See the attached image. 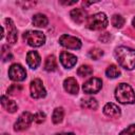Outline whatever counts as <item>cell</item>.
<instances>
[{"mask_svg": "<svg viewBox=\"0 0 135 135\" xmlns=\"http://www.w3.org/2000/svg\"><path fill=\"white\" fill-rule=\"evenodd\" d=\"M115 58L118 64L126 70L135 68V50L128 46H118L114 51Z\"/></svg>", "mask_w": 135, "mask_h": 135, "instance_id": "1", "label": "cell"}, {"mask_svg": "<svg viewBox=\"0 0 135 135\" xmlns=\"http://www.w3.org/2000/svg\"><path fill=\"white\" fill-rule=\"evenodd\" d=\"M115 98L123 104H132L135 102V93L128 83H119L115 89Z\"/></svg>", "mask_w": 135, "mask_h": 135, "instance_id": "2", "label": "cell"}, {"mask_svg": "<svg viewBox=\"0 0 135 135\" xmlns=\"http://www.w3.org/2000/svg\"><path fill=\"white\" fill-rule=\"evenodd\" d=\"M109 19L104 13H96L86 19V27L92 31L103 30L108 26Z\"/></svg>", "mask_w": 135, "mask_h": 135, "instance_id": "3", "label": "cell"}, {"mask_svg": "<svg viewBox=\"0 0 135 135\" xmlns=\"http://www.w3.org/2000/svg\"><path fill=\"white\" fill-rule=\"evenodd\" d=\"M23 40L33 47H39L44 44L45 36L40 31H27L23 34Z\"/></svg>", "mask_w": 135, "mask_h": 135, "instance_id": "4", "label": "cell"}, {"mask_svg": "<svg viewBox=\"0 0 135 135\" xmlns=\"http://www.w3.org/2000/svg\"><path fill=\"white\" fill-rule=\"evenodd\" d=\"M59 43L62 46L70 49V50H79L82 45L81 40L79 38L71 36V35H66V34H63L59 37Z\"/></svg>", "mask_w": 135, "mask_h": 135, "instance_id": "5", "label": "cell"}, {"mask_svg": "<svg viewBox=\"0 0 135 135\" xmlns=\"http://www.w3.org/2000/svg\"><path fill=\"white\" fill-rule=\"evenodd\" d=\"M34 120V115L30 112H23L17 119V121L14 124V130L15 131H23L25 129H27L31 123Z\"/></svg>", "mask_w": 135, "mask_h": 135, "instance_id": "6", "label": "cell"}, {"mask_svg": "<svg viewBox=\"0 0 135 135\" xmlns=\"http://www.w3.org/2000/svg\"><path fill=\"white\" fill-rule=\"evenodd\" d=\"M101 88H102V81L97 77L90 78L82 85V90L85 94H96L101 90Z\"/></svg>", "mask_w": 135, "mask_h": 135, "instance_id": "7", "label": "cell"}, {"mask_svg": "<svg viewBox=\"0 0 135 135\" xmlns=\"http://www.w3.org/2000/svg\"><path fill=\"white\" fill-rule=\"evenodd\" d=\"M8 76L13 81H22L26 77V71L21 64L14 63L8 69Z\"/></svg>", "mask_w": 135, "mask_h": 135, "instance_id": "8", "label": "cell"}, {"mask_svg": "<svg viewBox=\"0 0 135 135\" xmlns=\"http://www.w3.org/2000/svg\"><path fill=\"white\" fill-rule=\"evenodd\" d=\"M30 91H31V96L35 99L43 98L46 95V91L42 84V81L40 79H34L31 84H30Z\"/></svg>", "mask_w": 135, "mask_h": 135, "instance_id": "9", "label": "cell"}, {"mask_svg": "<svg viewBox=\"0 0 135 135\" xmlns=\"http://www.w3.org/2000/svg\"><path fill=\"white\" fill-rule=\"evenodd\" d=\"M5 22V26H6V31H7V42L8 44L13 45L17 42V39H18V35H17V28L15 26V23L13 22L12 19L9 18H6L4 20Z\"/></svg>", "mask_w": 135, "mask_h": 135, "instance_id": "10", "label": "cell"}, {"mask_svg": "<svg viewBox=\"0 0 135 135\" xmlns=\"http://www.w3.org/2000/svg\"><path fill=\"white\" fill-rule=\"evenodd\" d=\"M60 62L65 69H71L77 63V57L69 52H62L60 54Z\"/></svg>", "mask_w": 135, "mask_h": 135, "instance_id": "11", "label": "cell"}, {"mask_svg": "<svg viewBox=\"0 0 135 135\" xmlns=\"http://www.w3.org/2000/svg\"><path fill=\"white\" fill-rule=\"evenodd\" d=\"M103 113L105 116L111 117V118H119L121 115V111L118 105L112 102H108L103 107Z\"/></svg>", "mask_w": 135, "mask_h": 135, "instance_id": "12", "label": "cell"}, {"mask_svg": "<svg viewBox=\"0 0 135 135\" xmlns=\"http://www.w3.org/2000/svg\"><path fill=\"white\" fill-rule=\"evenodd\" d=\"M70 16H71L72 20L74 22L78 23V24L83 23L88 19L86 12L83 8H74V9H72L71 13H70Z\"/></svg>", "mask_w": 135, "mask_h": 135, "instance_id": "13", "label": "cell"}, {"mask_svg": "<svg viewBox=\"0 0 135 135\" xmlns=\"http://www.w3.org/2000/svg\"><path fill=\"white\" fill-rule=\"evenodd\" d=\"M40 62H41V58L36 51H30L26 54V63L31 69H33V70L37 69L39 66Z\"/></svg>", "mask_w": 135, "mask_h": 135, "instance_id": "14", "label": "cell"}, {"mask_svg": "<svg viewBox=\"0 0 135 135\" xmlns=\"http://www.w3.org/2000/svg\"><path fill=\"white\" fill-rule=\"evenodd\" d=\"M63 88L68 93H70L72 95H76L79 91V85H78L76 79L73 77H69L63 81Z\"/></svg>", "mask_w": 135, "mask_h": 135, "instance_id": "15", "label": "cell"}, {"mask_svg": "<svg viewBox=\"0 0 135 135\" xmlns=\"http://www.w3.org/2000/svg\"><path fill=\"white\" fill-rule=\"evenodd\" d=\"M1 104L3 107V109L5 111H7L8 113H15L18 109V105L15 101L8 99L6 96H2L1 97Z\"/></svg>", "mask_w": 135, "mask_h": 135, "instance_id": "16", "label": "cell"}, {"mask_svg": "<svg viewBox=\"0 0 135 135\" xmlns=\"http://www.w3.org/2000/svg\"><path fill=\"white\" fill-rule=\"evenodd\" d=\"M32 21H33V24L35 26H37V27H45L47 25V23H49V20H47L46 16L43 15V14L34 15Z\"/></svg>", "mask_w": 135, "mask_h": 135, "instance_id": "17", "label": "cell"}, {"mask_svg": "<svg viewBox=\"0 0 135 135\" xmlns=\"http://www.w3.org/2000/svg\"><path fill=\"white\" fill-rule=\"evenodd\" d=\"M44 69L47 72L56 71V69H57V60H56V57L54 55H50V56L46 57L45 62H44Z\"/></svg>", "mask_w": 135, "mask_h": 135, "instance_id": "18", "label": "cell"}, {"mask_svg": "<svg viewBox=\"0 0 135 135\" xmlns=\"http://www.w3.org/2000/svg\"><path fill=\"white\" fill-rule=\"evenodd\" d=\"M81 107L84 109H90V110H96L98 107V102L95 98L93 97H89L85 99L81 100Z\"/></svg>", "mask_w": 135, "mask_h": 135, "instance_id": "19", "label": "cell"}, {"mask_svg": "<svg viewBox=\"0 0 135 135\" xmlns=\"http://www.w3.org/2000/svg\"><path fill=\"white\" fill-rule=\"evenodd\" d=\"M63 116H64V110L63 108H56L53 112V115H52V120L54 123H60L62 120H63Z\"/></svg>", "mask_w": 135, "mask_h": 135, "instance_id": "20", "label": "cell"}, {"mask_svg": "<svg viewBox=\"0 0 135 135\" xmlns=\"http://www.w3.org/2000/svg\"><path fill=\"white\" fill-rule=\"evenodd\" d=\"M120 70L118 69V66L117 65H115V64H111V65H109L108 68H107V70H105V75L109 77V78H117V77H119L120 76Z\"/></svg>", "mask_w": 135, "mask_h": 135, "instance_id": "21", "label": "cell"}, {"mask_svg": "<svg viewBox=\"0 0 135 135\" xmlns=\"http://www.w3.org/2000/svg\"><path fill=\"white\" fill-rule=\"evenodd\" d=\"M111 23L114 27H117V28H121L123 25H124V18L120 15H113L112 19H111Z\"/></svg>", "mask_w": 135, "mask_h": 135, "instance_id": "22", "label": "cell"}, {"mask_svg": "<svg viewBox=\"0 0 135 135\" xmlns=\"http://www.w3.org/2000/svg\"><path fill=\"white\" fill-rule=\"evenodd\" d=\"M77 74L80 77H89L93 74V70L90 65H81L77 70Z\"/></svg>", "mask_w": 135, "mask_h": 135, "instance_id": "23", "label": "cell"}, {"mask_svg": "<svg viewBox=\"0 0 135 135\" xmlns=\"http://www.w3.org/2000/svg\"><path fill=\"white\" fill-rule=\"evenodd\" d=\"M1 57L3 59V61H8L13 59V55L12 52L8 47V45H2L1 47Z\"/></svg>", "mask_w": 135, "mask_h": 135, "instance_id": "24", "label": "cell"}, {"mask_svg": "<svg viewBox=\"0 0 135 135\" xmlns=\"http://www.w3.org/2000/svg\"><path fill=\"white\" fill-rule=\"evenodd\" d=\"M102 56H103V51L98 47H95V49H92L91 51H89V57L93 60H98Z\"/></svg>", "mask_w": 135, "mask_h": 135, "instance_id": "25", "label": "cell"}, {"mask_svg": "<svg viewBox=\"0 0 135 135\" xmlns=\"http://www.w3.org/2000/svg\"><path fill=\"white\" fill-rule=\"evenodd\" d=\"M21 90H22V86L20 84H13L7 89V94L8 95H15L16 93L21 92Z\"/></svg>", "mask_w": 135, "mask_h": 135, "instance_id": "26", "label": "cell"}, {"mask_svg": "<svg viewBox=\"0 0 135 135\" xmlns=\"http://www.w3.org/2000/svg\"><path fill=\"white\" fill-rule=\"evenodd\" d=\"M119 135H135V123L127 127L119 133Z\"/></svg>", "mask_w": 135, "mask_h": 135, "instance_id": "27", "label": "cell"}, {"mask_svg": "<svg viewBox=\"0 0 135 135\" xmlns=\"http://www.w3.org/2000/svg\"><path fill=\"white\" fill-rule=\"evenodd\" d=\"M45 120V114L43 112H37L34 115V121H36L37 123H41Z\"/></svg>", "mask_w": 135, "mask_h": 135, "instance_id": "28", "label": "cell"}, {"mask_svg": "<svg viewBox=\"0 0 135 135\" xmlns=\"http://www.w3.org/2000/svg\"><path fill=\"white\" fill-rule=\"evenodd\" d=\"M18 4H23L25 8H30V6H33L35 5V2H18Z\"/></svg>", "mask_w": 135, "mask_h": 135, "instance_id": "29", "label": "cell"}, {"mask_svg": "<svg viewBox=\"0 0 135 135\" xmlns=\"http://www.w3.org/2000/svg\"><path fill=\"white\" fill-rule=\"evenodd\" d=\"M77 1H72V2H61V3H63V4H65V5H72V4H75Z\"/></svg>", "mask_w": 135, "mask_h": 135, "instance_id": "30", "label": "cell"}, {"mask_svg": "<svg viewBox=\"0 0 135 135\" xmlns=\"http://www.w3.org/2000/svg\"><path fill=\"white\" fill-rule=\"evenodd\" d=\"M54 135H75L74 133H57V134H54Z\"/></svg>", "mask_w": 135, "mask_h": 135, "instance_id": "31", "label": "cell"}, {"mask_svg": "<svg viewBox=\"0 0 135 135\" xmlns=\"http://www.w3.org/2000/svg\"><path fill=\"white\" fill-rule=\"evenodd\" d=\"M132 24H133V26L135 27V17H134V19H133V21H132Z\"/></svg>", "mask_w": 135, "mask_h": 135, "instance_id": "32", "label": "cell"}, {"mask_svg": "<svg viewBox=\"0 0 135 135\" xmlns=\"http://www.w3.org/2000/svg\"><path fill=\"white\" fill-rule=\"evenodd\" d=\"M2 135H8V134H6V133H3V134H2Z\"/></svg>", "mask_w": 135, "mask_h": 135, "instance_id": "33", "label": "cell"}]
</instances>
